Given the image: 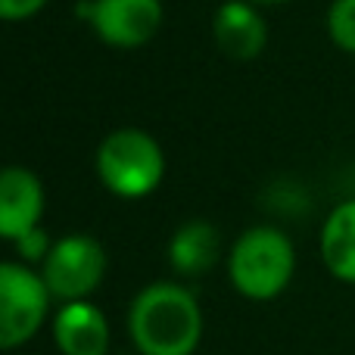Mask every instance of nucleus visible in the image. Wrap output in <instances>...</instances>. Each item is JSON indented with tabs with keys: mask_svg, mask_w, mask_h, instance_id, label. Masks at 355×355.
<instances>
[{
	"mask_svg": "<svg viewBox=\"0 0 355 355\" xmlns=\"http://www.w3.org/2000/svg\"><path fill=\"white\" fill-rule=\"evenodd\" d=\"M128 324L144 355H190L202 334L200 306L178 284H153L137 293Z\"/></svg>",
	"mask_w": 355,
	"mask_h": 355,
	"instance_id": "obj_1",
	"label": "nucleus"
},
{
	"mask_svg": "<svg viewBox=\"0 0 355 355\" xmlns=\"http://www.w3.org/2000/svg\"><path fill=\"white\" fill-rule=\"evenodd\" d=\"M296 268V252L277 227H252L234 243L231 281L250 300H275L284 293Z\"/></svg>",
	"mask_w": 355,
	"mask_h": 355,
	"instance_id": "obj_2",
	"label": "nucleus"
},
{
	"mask_svg": "<svg viewBox=\"0 0 355 355\" xmlns=\"http://www.w3.org/2000/svg\"><path fill=\"white\" fill-rule=\"evenodd\" d=\"M97 172L112 193L135 200L156 190L166 172V159H162L159 144L150 135L125 128L103 141L97 153Z\"/></svg>",
	"mask_w": 355,
	"mask_h": 355,
	"instance_id": "obj_3",
	"label": "nucleus"
},
{
	"mask_svg": "<svg viewBox=\"0 0 355 355\" xmlns=\"http://www.w3.org/2000/svg\"><path fill=\"white\" fill-rule=\"evenodd\" d=\"M50 290L25 265L0 262V349L28 343L44 324Z\"/></svg>",
	"mask_w": 355,
	"mask_h": 355,
	"instance_id": "obj_4",
	"label": "nucleus"
},
{
	"mask_svg": "<svg viewBox=\"0 0 355 355\" xmlns=\"http://www.w3.org/2000/svg\"><path fill=\"white\" fill-rule=\"evenodd\" d=\"M106 271L103 246L94 237H62L60 243L50 246L44 259V284L50 296H60L62 302H78L91 290L100 287Z\"/></svg>",
	"mask_w": 355,
	"mask_h": 355,
	"instance_id": "obj_5",
	"label": "nucleus"
},
{
	"mask_svg": "<svg viewBox=\"0 0 355 355\" xmlns=\"http://www.w3.org/2000/svg\"><path fill=\"white\" fill-rule=\"evenodd\" d=\"M162 22L159 0H94L91 25L112 47H141Z\"/></svg>",
	"mask_w": 355,
	"mask_h": 355,
	"instance_id": "obj_6",
	"label": "nucleus"
},
{
	"mask_svg": "<svg viewBox=\"0 0 355 355\" xmlns=\"http://www.w3.org/2000/svg\"><path fill=\"white\" fill-rule=\"evenodd\" d=\"M44 187L28 168H0V237L19 240L37 227Z\"/></svg>",
	"mask_w": 355,
	"mask_h": 355,
	"instance_id": "obj_7",
	"label": "nucleus"
},
{
	"mask_svg": "<svg viewBox=\"0 0 355 355\" xmlns=\"http://www.w3.org/2000/svg\"><path fill=\"white\" fill-rule=\"evenodd\" d=\"M53 337L62 355H106L110 324L103 312L91 302H66L53 321Z\"/></svg>",
	"mask_w": 355,
	"mask_h": 355,
	"instance_id": "obj_8",
	"label": "nucleus"
},
{
	"mask_svg": "<svg viewBox=\"0 0 355 355\" xmlns=\"http://www.w3.org/2000/svg\"><path fill=\"white\" fill-rule=\"evenodd\" d=\"M215 41L234 60H252L268 41L262 16L243 0H227L215 12Z\"/></svg>",
	"mask_w": 355,
	"mask_h": 355,
	"instance_id": "obj_9",
	"label": "nucleus"
},
{
	"mask_svg": "<svg viewBox=\"0 0 355 355\" xmlns=\"http://www.w3.org/2000/svg\"><path fill=\"white\" fill-rule=\"evenodd\" d=\"M321 259L327 271L346 284H355V200L340 202L321 231Z\"/></svg>",
	"mask_w": 355,
	"mask_h": 355,
	"instance_id": "obj_10",
	"label": "nucleus"
},
{
	"mask_svg": "<svg viewBox=\"0 0 355 355\" xmlns=\"http://www.w3.org/2000/svg\"><path fill=\"white\" fill-rule=\"evenodd\" d=\"M218 231L209 221H187L184 227H178L168 246V259H172L175 271L187 277L206 275L218 259Z\"/></svg>",
	"mask_w": 355,
	"mask_h": 355,
	"instance_id": "obj_11",
	"label": "nucleus"
},
{
	"mask_svg": "<svg viewBox=\"0 0 355 355\" xmlns=\"http://www.w3.org/2000/svg\"><path fill=\"white\" fill-rule=\"evenodd\" d=\"M327 31L340 50L355 53V0H334L327 12Z\"/></svg>",
	"mask_w": 355,
	"mask_h": 355,
	"instance_id": "obj_12",
	"label": "nucleus"
},
{
	"mask_svg": "<svg viewBox=\"0 0 355 355\" xmlns=\"http://www.w3.org/2000/svg\"><path fill=\"white\" fill-rule=\"evenodd\" d=\"M16 250H19V256L28 259V262H41V259H47V252H50L47 231H41V227L28 231L25 237L16 240Z\"/></svg>",
	"mask_w": 355,
	"mask_h": 355,
	"instance_id": "obj_13",
	"label": "nucleus"
},
{
	"mask_svg": "<svg viewBox=\"0 0 355 355\" xmlns=\"http://www.w3.org/2000/svg\"><path fill=\"white\" fill-rule=\"evenodd\" d=\"M47 0H0V19H25L35 16Z\"/></svg>",
	"mask_w": 355,
	"mask_h": 355,
	"instance_id": "obj_14",
	"label": "nucleus"
},
{
	"mask_svg": "<svg viewBox=\"0 0 355 355\" xmlns=\"http://www.w3.org/2000/svg\"><path fill=\"white\" fill-rule=\"evenodd\" d=\"M252 3H268V6H277V3H290V0H252Z\"/></svg>",
	"mask_w": 355,
	"mask_h": 355,
	"instance_id": "obj_15",
	"label": "nucleus"
}]
</instances>
